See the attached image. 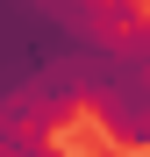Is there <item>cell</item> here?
Segmentation results:
<instances>
[{
	"instance_id": "cell-1",
	"label": "cell",
	"mask_w": 150,
	"mask_h": 157,
	"mask_svg": "<svg viewBox=\"0 0 150 157\" xmlns=\"http://www.w3.org/2000/svg\"><path fill=\"white\" fill-rule=\"evenodd\" d=\"M143 0H0V128H57Z\"/></svg>"
},
{
	"instance_id": "cell-2",
	"label": "cell",
	"mask_w": 150,
	"mask_h": 157,
	"mask_svg": "<svg viewBox=\"0 0 150 157\" xmlns=\"http://www.w3.org/2000/svg\"><path fill=\"white\" fill-rule=\"evenodd\" d=\"M0 157H64L50 128H0Z\"/></svg>"
}]
</instances>
